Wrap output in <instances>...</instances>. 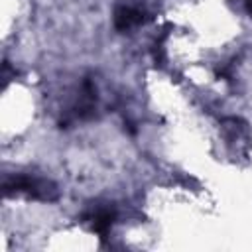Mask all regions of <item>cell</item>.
Wrapping results in <instances>:
<instances>
[{"instance_id":"277c9868","label":"cell","mask_w":252,"mask_h":252,"mask_svg":"<svg viewBox=\"0 0 252 252\" xmlns=\"http://www.w3.org/2000/svg\"><path fill=\"white\" fill-rule=\"evenodd\" d=\"M246 10L252 14V0H246Z\"/></svg>"},{"instance_id":"6da1fadb","label":"cell","mask_w":252,"mask_h":252,"mask_svg":"<svg viewBox=\"0 0 252 252\" xmlns=\"http://www.w3.org/2000/svg\"><path fill=\"white\" fill-rule=\"evenodd\" d=\"M4 197H14V195H26L35 201H45V203H55L59 199V189L57 185L39 175H30V173H14L4 179Z\"/></svg>"},{"instance_id":"3957f363","label":"cell","mask_w":252,"mask_h":252,"mask_svg":"<svg viewBox=\"0 0 252 252\" xmlns=\"http://www.w3.org/2000/svg\"><path fill=\"white\" fill-rule=\"evenodd\" d=\"M146 20H148V16L142 8H138L134 4H126V2L118 4L114 8V14H112V22H114V28L118 32H130L132 28L144 24Z\"/></svg>"},{"instance_id":"7a4b0ae2","label":"cell","mask_w":252,"mask_h":252,"mask_svg":"<svg viewBox=\"0 0 252 252\" xmlns=\"http://www.w3.org/2000/svg\"><path fill=\"white\" fill-rule=\"evenodd\" d=\"M114 220H116V213H114L112 207H106V205L91 207L89 211H85L81 215V222H85L100 240L108 238Z\"/></svg>"}]
</instances>
